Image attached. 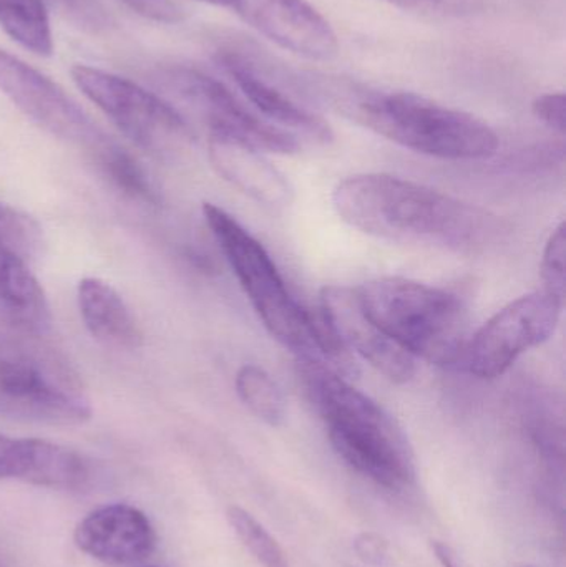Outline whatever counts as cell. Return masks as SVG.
I'll return each instance as SVG.
<instances>
[{
	"mask_svg": "<svg viewBox=\"0 0 566 567\" xmlns=\"http://www.w3.org/2000/svg\"><path fill=\"white\" fill-rule=\"evenodd\" d=\"M202 2H208V3H222V0H202Z\"/></svg>",
	"mask_w": 566,
	"mask_h": 567,
	"instance_id": "f546056e",
	"label": "cell"
},
{
	"mask_svg": "<svg viewBox=\"0 0 566 567\" xmlns=\"http://www.w3.org/2000/svg\"><path fill=\"white\" fill-rule=\"evenodd\" d=\"M213 168L239 192L272 212L288 209L295 202V188L261 152L223 136H209Z\"/></svg>",
	"mask_w": 566,
	"mask_h": 567,
	"instance_id": "e0dca14e",
	"label": "cell"
},
{
	"mask_svg": "<svg viewBox=\"0 0 566 567\" xmlns=\"http://www.w3.org/2000/svg\"><path fill=\"white\" fill-rule=\"evenodd\" d=\"M527 567H535V566H527Z\"/></svg>",
	"mask_w": 566,
	"mask_h": 567,
	"instance_id": "4dcf8cb0",
	"label": "cell"
},
{
	"mask_svg": "<svg viewBox=\"0 0 566 567\" xmlns=\"http://www.w3.org/2000/svg\"><path fill=\"white\" fill-rule=\"evenodd\" d=\"M339 218L372 238L445 251H487L505 235L494 213L384 173L349 176L331 196Z\"/></svg>",
	"mask_w": 566,
	"mask_h": 567,
	"instance_id": "6da1fadb",
	"label": "cell"
},
{
	"mask_svg": "<svg viewBox=\"0 0 566 567\" xmlns=\"http://www.w3.org/2000/svg\"><path fill=\"white\" fill-rule=\"evenodd\" d=\"M369 319L412 359L439 367L462 362L469 312L455 293L404 278H379L356 287Z\"/></svg>",
	"mask_w": 566,
	"mask_h": 567,
	"instance_id": "277c9868",
	"label": "cell"
},
{
	"mask_svg": "<svg viewBox=\"0 0 566 567\" xmlns=\"http://www.w3.org/2000/svg\"><path fill=\"white\" fill-rule=\"evenodd\" d=\"M90 153L103 178L109 179L110 185L125 198L146 206L159 205L162 198L152 176L135 156L110 140V136Z\"/></svg>",
	"mask_w": 566,
	"mask_h": 567,
	"instance_id": "d6986e66",
	"label": "cell"
},
{
	"mask_svg": "<svg viewBox=\"0 0 566 567\" xmlns=\"http://www.w3.org/2000/svg\"><path fill=\"white\" fill-rule=\"evenodd\" d=\"M40 248L39 225L0 203V320L37 336L52 326L49 300L30 269Z\"/></svg>",
	"mask_w": 566,
	"mask_h": 567,
	"instance_id": "30bf717a",
	"label": "cell"
},
{
	"mask_svg": "<svg viewBox=\"0 0 566 567\" xmlns=\"http://www.w3.org/2000/svg\"><path fill=\"white\" fill-rule=\"evenodd\" d=\"M0 416L43 425H80L92 403L80 373L42 336L0 320Z\"/></svg>",
	"mask_w": 566,
	"mask_h": 567,
	"instance_id": "5b68a950",
	"label": "cell"
},
{
	"mask_svg": "<svg viewBox=\"0 0 566 567\" xmlns=\"http://www.w3.org/2000/svg\"><path fill=\"white\" fill-rule=\"evenodd\" d=\"M0 92L40 128L89 152L109 136L49 76L0 50Z\"/></svg>",
	"mask_w": 566,
	"mask_h": 567,
	"instance_id": "8fae6325",
	"label": "cell"
},
{
	"mask_svg": "<svg viewBox=\"0 0 566 567\" xmlns=\"http://www.w3.org/2000/svg\"><path fill=\"white\" fill-rule=\"evenodd\" d=\"M356 122L389 142L442 159H485L498 135L477 116L411 92H372L354 100Z\"/></svg>",
	"mask_w": 566,
	"mask_h": 567,
	"instance_id": "8992f818",
	"label": "cell"
},
{
	"mask_svg": "<svg viewBox=\"0 0 566 567\" xmlns=\"http://www.w3.org/2000/svg\"><path fill=\"white\" fill-rule=\"evenodd\" d=\"M155 79L159 89L205 123L209 136L235 140L261 153L298 152L296 136L263 120L213 76L189 66H168L159 70Z\"/></svg>",
	"mask_w": 566,
	"mask_h": 567,
	"instance_id": "ba28073f",
	"label": "cell"
},
{
	"mask_svg": "<svg viewBox=\"0 0 566 567\" xmlns=\"http://www.w3.org/2000/svg\"><path fill=\"white\" fill-rule=\"evenodd\" d=\"M402 9L415 10L424 13L459 12L467 7L469 0H389Z\"/></svg>",
	"mask_w": 566,
	"mask_h": 567,
	"instance_id": "83f0119b",
	"label": "cell"
},
{
	"mask_svg": "<svg viewBox=\"0 0 566 567\" xmlns=\"http://www.w3.org/2000/svg\"><path fill=\"white\" fill-rule=\"evenodd\" d=\"M236 393L243 405L271 426L281 425L286 419V399L282 390L265 369L243 365L236 373Z\"/></svg>",
	"mask_w": 566,
	"mask_h": 567,
	"instance_id": "44dd1931",
	"label": "cell"
},
{
	"mask_svg": "<svg viewBox=\"0 0 566 567\" xmlns=\"http://www.w3.org/2000/svg\"><path fill=\"white\" fill-rule=\"evenodd\" d=\"M354 549L362 561L372 566H384L389 561V545L375 533H362L356 538Z\"/></svg>",
	"mask_w": 566,
	"mask_h": 567,
	"instance_id": "484cf974",
	"label": "cell"
},
{
	"mask_svg": "<svg viewBox=\"0 0 566 567\" xmlns=\"http://www.w3.org/2000/svg\"><path fill=\"white\" fill-rule=\"evenodd\" d=\"M0 27L23 49L40 56L52 55V29L42 0H0Z\"/></svg>",
	"mask_w": 566,
	"mask_h": 567,
	"instance_id": "ffe728a7",
	"label": "cell"
},
{
	"mask_svg": "<svg viewBox=\"0 0 566 567\" xmlns=\"http://www.w3.org/2000/svg\"><path fill=\"white\" fill-rule=\"evenodd\" d=\"M239 19L281 49L311 60L338 53V37L328 20L306 0H222Z\"/></svg>",
	"mask_w": 566,
	"mask_h": 567,
	"instance_id": "4fadbf2b",
	"label": "cell"
},
{
	"mask_svg": "<svg viewBox=\"0 0 566 567\" xmlns=\"http://www.w3.org/2000/svg\"><path fill=\"white\" fill-rule=\"evenodd\" d=\"M79 29L102 33L113 25L112 17L99 0H42Z\"/></svg>",
	"mask_w": 566,
	"mask_h": 567,
	"instance_id": "cb8c5ba5",
	"label": "cell"
},
{
	"mask_svg": "<svg viewBox=\"0 0 566 567\" xmlns=\"http://www.w3.org/2000/svg\"><path fill=\"white\" fill-rule=\"evenodd\" d=\"M566 226L560 223L552 233L542 256L541 275L544 292L565 303Z\"/></svg>",
	"mask_w": 566,
	"mask_h": 567,
	"instance_id": "603a6c76",
	"label": "cell"
},
{
	"mask_svg": "<svg viewBox=\"0 0 566 567\" xmlns=\"http://www.w3.org/2000/svg\"><path fill=\"white\" fill-rule=\"evenodd\" d=\"M203 216L269 336L298 359L318 360L341 375H352L354 363L348 350L322 316H312L292 297L265 246L213 203L203 205Z\"/></svg>",
	"mask_w": 566,
	"mask_h": 567,
	"instance_id": "3957f363",
	"label": "cell"
},
{
	"mask_svg": "<svg viewBox=\"0 0 566 567\" xmlns=\"http://www.w3.org/2000/svg\"><path fill=\"white\" fill-rule=\"evenodd\" d=\"M0 480L52 489H79L89 483V462L59 443L0 435Z\"/></svg>",
	"mask_w": 566,
	"mask_h": 567,
	"instance_id": "2e32d148",
	"label": "cell"
},
{
	"mask_svg": "<svg viewBox=\"0 0 566 567\" xmlns=\"http://www.w3.org/2000/svg\"><path fill=\"white\" fill-rule=\"evenodd\" d=\"M321 316L348 352L361 355L389 382L409 383L414 379L415 360L369 319L356 289L326 286L321 290Z\"/></svg>",
	"mask_w": 566,
	"mask_h": 567,
	"instance_id": "7c38bea8",
	"label": "cell"
},
{
	"mask_svg": "<svg viewBox=\"0 0 566 567\" xmlns=\"http://www.w3.org/2000/svg\"><path fill=\"white\" fill-rule=\"evenodd\" d=\"M72 79L80 92L145 152L175 156L192 142L185 116L132 80L86 65L73 66Z\"/></svg>",
	"mask_w": 566,
	"mask_h": 567,
	"instance_id": "52a82bcc",
	"label": "cell"
},
{
	"mask_svg": "<svg viewBox=\"0 0 566 567\" xmlns=\"http://www.w3.org/2000/svg\"><path fill=\"white\" fill-rule=\"evenodd\" d=\"M296 375L306 399L328 429L335 452L356 472L388 489L412 485L414 450L398 420L326 363L298 359Z\"/></svg>",
	"mask_w": 566,
	"mask_h": 567,
	"instance_id": "7a4b0ae2",
	"label": "cell"
},
{
	"mask_svg": "<svg viewBox=\"0 0 566 567\" xmlns=\"http://www.w3.org/2000/svg\"><path fill=\"white\" fill-rule=\"evenodd\" d=\"M80 316L93 339L112 349H136L142 332L128 306L109 282L85 278L76 287Z\"/></svg>",
	"mask_w": 566,
	"mask_h": 567,
	"instance_id": "ac0fdd59",
	"label": "cell"
},
{
	"mask_svg": "<svg viewBox=\"0 0 566 567\" xmlns=\"http://www.w3.org/2000/svg\"><path fill=\"white\" fill-rule=\"evenodd\" d=\"M218 63L263 120L282 132L291 133L296 138L331 142L332 132L328 123L282 92L243 50H219Z\"/></svg>",
	"mask_w": 566,
	"mask_h": 567,
	"instance_id": "5bb4252c",
	"label": "cell"
},
{
	"mask_svg": "<svg viewBox=\"0 0 566 567\" xmlns=\"http://www.w3.org/2000/svg\"><path fill=\"white\" fill-rule=\"evenodd\" d=\"M80 551L106 565H135L156 548V533L135 506L109 505L89 513L73 532Z\"/></svg>",
	"mask_w": 566,
	"mask_h": 567,
	"instance_id": "9a60e30c",
	"label": "cell"
},
{
	"mask_svg": "<svg viewBox=\"0 0 566 567\" xmlns=\"http://www.w3.org/2000/svg\"><path fill=\"white\" fill-rule=\"evenodd\" d=\"M431 548L442 567H465L461 556H459L457 553H455V549L451 548L447 543L432 539Z\"/></svg>",
	"mask_w": 566,
	"mask_h": 567,
	"instance_id": "f1b7e54d",
	"label": "cell"
},
{
	"mask_svg": "<svg viewBox=\"0 0 566 567\" xmlns=\"http://www.w3.org/2000/svg\"><path fill=\"white\" fill-rule=\"evenodd\" d=\"M564 306L544 290L512 300L469 337L462 365L477 379H498L525 352L554 336Z\"/></svg>",
	"mask_w": 566,
	"mask_h": 567,
	"instance_id": "9c48e42d",
	"label": "cell"
},
{
	"mask_svg": "<svg viewBox=\"0 0 566 567\" xmlns=\"http://www.w3.org/2000/svg\"><path fill=\"white\" fill-rule=\"evenodd\" d=\"M233 532L239 542L251 553L253 558L263 567H289L285 551L275 538L266 532L261 523L256 522L248 512L239 506H229L226 512Z\"/></svg>",
	"mask_w": 566,
	"mask_h": 567,
	"instance_id": "7402d4cb",
	"label": "cell"
},
{
	"mask_svg": "<svg viewBox=\"0 0 566 567\" xmlns=\"http://www.w3.org/2000/svg\"><path fill=\"white\" fill-rule=\"evenodd\" d=\"M534 115L548 128L564 135L566 130V100L564 93H545L532 105Z\"/></svg>",
	"mask_w": 566,
	"mask_h": 567,
	"instance_id": "d4e9b609",
	"label": "cell"
},
{
	"mask_svg": "<svg viewBox=\"0 0 566 567\" xmlns=\"http://www.w3.org/2000/svg\"><path fill=\"white\" fill-rule=\"evenodd\" d=\"M130 9L148 19L159 22H175L179 19V9L168 0H122Z\"/></svg>",
	"mask_w": 566,
	"mask_h": 567,
	"instance_id": "4316f807",
	"label": "cell"
}]
</instances>
